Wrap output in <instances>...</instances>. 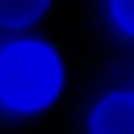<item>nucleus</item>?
Returning a JSON list of instances; mask_svg holds the SVG:
<instances>
[{
    "label": "nucleus",
    "instance_id": "f257e3e1",
    "mask_svg": "<svg viewBox=\"0 0 134 134\" xmlns=\"http://www.w3.org/2000/svg\"><path fill=\"white\" fill-rule=\"evenodd\" d=\"M60 85V62L46 44L22 41L3 51L0 62V93L11 109H40L55 98Z\"/></svg>",
    "mask_w": 134,
    "mask_h": 134
},
{
    "label": "nucleus",
    "instance_id": "f03ea898",
    "mask_svg": "<svg viewBox=\"0 0 134 134\" xmlns=\"http://www.w3.org/2000/svg\"><path fill=\"white\" fill-rule=\"evenodd\" d=\"M93 134H134V95L107 96L93 112Z\"/></svg>",
    "mask_w": 134,
    "mask_h": 134
},
{
    "label": "nucleus",
    "instance_id": "7ed1b4c3",
    "mask_svg": "<svg viewBox=\"0 0 134 134\" xmlns=\"http://www.w3.org/2000/svg\"><path fill=\"white\" fill-rule=\"evenodd\" d=\"M49 0H0V19L7 27H22L36 21Z\"/></svg>",
    "mask_w": 134,
    "mask_h": 134
},
{
    "label": "nucleus",
    "instance_id": "20e7f679",
    "mask_svg": "<svg viewBox=\"0 0 134 134\" xmlns=\"http://www.w3.org/2000/svg\"><path fill=\"white\" fill-rule=\"evenodd\" d=\"M110 8L121 29L134 35V0H110Z\"/></svg>",
    "mask_w": 134,
    "mask_h": 134
}]
</instances>
